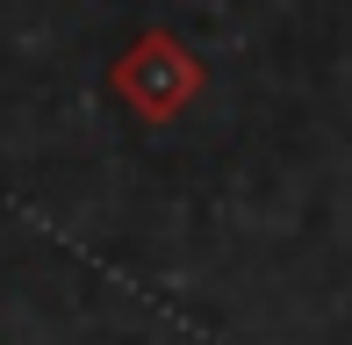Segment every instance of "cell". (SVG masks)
Masks as SVG:
<instances>
[{
  "instance_id": "obj_1",
  "label": "cell",
  "mask_w": 352,
  "mask_h": 345,
  "mask_svg": "<svg viewBox=\"0 0 352 345\" xmlns=\"http://www.w3.org/2000/svg\"><path fill=\"white\" fill-rule=\"evenodd\" d=\"M108 87H116V101L130 108L137 122H173L180 108L201 101V87H209V65L195 58V43H180L173 29H144L130 51L108 65Z\"/></svg>"
}]
</instances>
